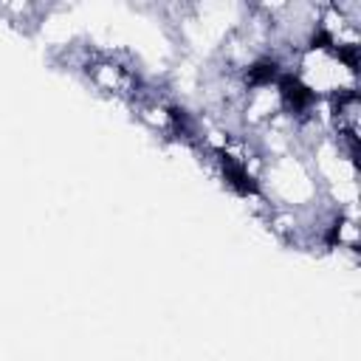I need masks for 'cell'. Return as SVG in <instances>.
Here are the masks:
<instances>
[{
	"instance_id": "6da1fadb",
	"label": "cell",
	"mask_w": 361,
	"mask_h": 361,
	"mask_svg": "<svg viewBox=\"0 0 361 361\" xmlns=\"http://www.w3.org/2000/svg\"><path fill=\"white\" fill-rule=\"evenodd\" d=\"M282 93H285V99L293 104V107H307L310 102H313V90L310 87H305L299 79H293V76H285L282 79Z\"/></svg>"
},
{
	"instance_id": "7a4b0ae2",
	"label": "cell",
	"mask_w": 361,
	"mask_h": 361,
	"mask_svg": "<svg viewBox=\"0 0 361 361\" xmlns=\"http://www.w3.org/2000/svg\"><path fill=\"white\" fill-rule=\"evenodd\" d=\"M223 166H226V180H228L237 192L248 195V192H254V189H257V186H254V180H251V175H248L240 164H234V161H228V158H226V164H223Z\"/></svg>"
},
{
	"instance_id": "3957f363",
	"label": "cell",
	"mask_w": 361,
	"mask_h": 361,
	"mask_svg": "<svg viewBox=\"0 0 361 361\" xmlns=\"http://www.w3.org/2000/svg\"><path fill=\"white\" fill-rule=\"evenodd\" d=\"M276 76V62H257L251 71H248V79L254 82V85H259V82H271Z\"/></svg>"
}]
</instances>
